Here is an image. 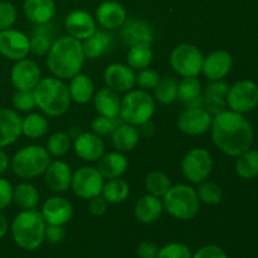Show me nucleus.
I'll list each match as a JSON object with an SVG mask.
<instances>
[{"instance_id": "nucleus-1", "label": "nucleus", "mask_w": 258, "mask_h": 258, "mask_svg": "<svg viewBox=\"0 0 258 258\" xmlns=\"http://www.w3.org/2000/svg\"><path fill=\"white\" fill-rule=\"evenodd\" d=\"M212 139L222 153L239 156L251 149L253 144V128L242 113L224 111L214 116L212 121Z\"/></svg>"}, {"instance_id": "nucleus-2", "label": "nucleus", "mask_w": 258, "mask_h": 258, "mask_svg": "<svg viewBox=\"0 0 258 258\" xmlns=\"http://www.w3.org/2000/svg\"><path fill=\"white\" fill-rule=\"evenodd\" d=\"M85 59L81 40L71 35H63L55 39L50 47L47 54V66L54 77L71 80L81 73Z\"/></svg>"}, {"instance_id": "nucleus-3", "label": "nucleus", "mask_w": 258, "mask_h": 258, "mask_svg": "<svg viewBox=\"0 0 258 258\" xmlns=\"http://www.w3.org/2000/svg\"><path fill=\"white\" fill-rule=\"evenodd\" d=\"M33 95L35 106L50 117L64 115L72 102L68 86L57 77L42 78L33 90Z\"/></svg>"}, {"instance_id": "nucleus-4", "label": "nucleus", "mask_w": 258, "mask_h": 258, "mask_svg": "<svg viewBox=\"0 0 258 258\" xmlns=\"http://www.w3.org/2000/svg\"><path fill=\"white\" fill-rule=\"evenodd\" d=\"M45 227L47 223L40 212L35 209H24L13 219L10 231L13 239L20 248L34 251L44 241Z\"/></svg>"}, {"instance_id": "nucleus-5", "label": "nucleus", "mask_w": 258, "mask_h": 258, "mask_svg": "<svg viewBox=\"0 0 258 258\" xmlns=\"http://www.w3.org/2000/svg\"><path fill=\"white\" fill-rule=\"evenodd\" d=\"M163 198L164 211L179 221H190L196 218L201 209L197 190L185 184L171 186Z\"/></svg>"}, {"instance_id": "nucleus-6", "label": "nucleus", "mask_w": 258, "mask_h": 258, "mask_svg": "<svg viewBox=\"0 0 258 258\" xmlns=\"http://www.w3.org/2000/svg\"><path fill=\"white\" fill-rule=\"evenodd\" d=\"M50 155L43 146L28 145L13 156L12 170L22 179H33L42 175L50 164Z\"/></svg>"}, {"instance_id": "nucleus-7", "label": "nucleus", "mask_w": 258, "mask_h": 258, "mask_svg": "<svg viewBox=\"0 0 258 258\" xmlns=\"http://www.w3.org/2000/svg\"><path fill=\"white\" fill-rule=\"evenodd\" d=\"M155 112L153 96L144 90H131L121 98L120 118L126 123L141 126L149 122Z\"/></svg>"}, {"instance_id": "nucleus-8", "label": "nucleus", "mask_w": 258, "mask_h": 258, "mask_svg": "<svg viewBox=\"0 0 258 258\" xmlns=\"http://www.w3.org/2000/svg\"><path fill=\"white\" fill-rule=\"evenodd\" d=\"M204 55L198 47L190 43L176 45L170 54V64L183 77H197L203 68Z\"/></svg>"}, {"instance_id": "nucleus-9", "label": "nucleus", "mask_w": 258, "mask_h": 258, "mask_svg": "<svg viewBox=\"0 0 258 258\" xmlns=\"http://www.w3.org/2000/svg\"><path fill=\"white\" fill-rule=\"evenodd\" d=\"M213 169V159L207 149L196 148L185 154L181 161L183 175L191 183L207 180Z\"/></svg>"}, {"instance_id": "nucleus-10", "label": "nucleus", "mask_w": 258, "mask_h": 258, "mask_svg": "<svg viewBox=\"0 0 258 258\" xmlns=\"http://www.w3.org/2000/svg\"><path fill=\"white\" fill-rule=\"evenodd\" d=\"M227 106L238 113L251 112L258 105V86L253 81L242 80L229 87L226 97Z\"/></svg>"}, {"instance_id": "nucleus-11", "label": "nucleus", "mask_w": 258, "mask_h": 258, "mask_svg": "<svg viewBox=\"0 0 258 258\" xmlns=\"http://www.w3.org/2000/svg\"><path fill=\"white\" fill-rule=\"evenodd\" d=\"M105 179L101 175L97 168L93 166H82L75 171L72 175L71 186L72 190L78 198L81 199H91L93 197H97L102 193Z\"/></svg>"}, {"instance_id": "nucleus-12", "label": "nucleus", "mask_w": 258, "mask_h": 258, "mask_svg": "<svg viewBox=\"0 0 258 258\" xmlns=\"http://www.w3.org/2000/svg\"><path fill=\"white\" fill-rule=\"evenodd\" d=\"M30 53L29 38L25 33L17 29H5L0 32V54L10 60H20Z\"/></svg>"}, {"instance_id": "nucleus-13", "label": "nucleus", "mask_w": 258, "mask_h": 258, "mask_svg": "<svg viewBox=\"0 0 258 258\" xmlns=\"http://www.w3.org/2000/svg\"><path fill=\"white\" fill-rule=\"evenodd\" d=\"M212 117L203 107L185 108L178 118V127L183 134L189 136L203 135L211 128Z\"/></svg>"}, {"instance_id": "nucleus-14", "label": "nucleus", "mask_w": 258, "mask_h": 258, "mask_svg": "<svg viewBox=\"0 0 258 258\" xmlns=\"http://www.w3.org/2000/svg\"><path fill=\"white\" fill-rule=\"evenodd\" d=\"M10 80L17 90L33 91L42 80L39 66L28 58L17 60L10 72Z\"/></svg>"}, {"instance_id": "nucleus-15", "label": "nucleus", "mask_w": 258, "mask_h": 258, "mask_svg": "<svg viewBox=\"0 0 258 258\" xmlns=\"http://www.w3.org/2000/svg\"><path fill=\"white\" fill-rule=\"evenodd\" d=\"M106 86L115 92H128L136 85V75L134 70L122 63H112L103 72Z\"/></svg>"}, {"instance_id": "nucleus-16", "label": "nucleus", "mask_w": 258, "mask_h": 258, "mask_svg": "<svg viewBox=\"0 0 258 258\" xmlns=\"http://www.w3.org/2000/svg\"><path fill=\"white\" fill-rule=\"evenodd\" d=\"M120 38L123 44L130 47L141 43L151 44L154 40V30L146 20L140 18H128L121 25Z\"/></svg>"}, {"instance_id": "nucleus-17", "label": "nucleus", "mask_w": 258, "mask_h": 258, "mask_svg": "<svg viewBox=\"0 0 258 258\" xmlns=\"http://www.w3.org/2000/svg\"><path fill=\"white\" fill-rule=\"evenodd\" d=\"M232 66L233 58L231 53L218 49L204 57L202 72L209 81H221L231 72Z\"/></svg>"}, {"instance_id": "nucleus-18", "label": "nucleus", "mask_w": 258, "mask_h": 258, "mask_svg": "<svg viewBox=\"0 0 258 258\" xmlns=\"http://www.w3.org/2000/svg\"><path fill=\"white\" fill-rule=\"evenodd\" d=\"M40 214L47 224L64 226L72 218L73 207L71 202L63 197H52L44 202Z\"/></svg>"}, {"instance_id": "nucleus-19", "label": "nucleus", "mask_w": 258, "mask_h": 258, "mask_svg": "<svg viewBox=\"0 0 258 258\" xmlns=\"http://www.w3.org/2000/svg\"><path fill=\"white\" fill-rule=\"evenodd\" d=\"M64 27L68 35L85 40L96 32V20L86 10H73L66 17Z\"/></svg>"}, {"instance_id": "nucleus-20", "label": "nucleus", "mask_w": 258, "mask_h": 258, "mask_svg": "<svg viewBox=\"0 0 258 258\" xmlns=\"http://www.w3.org/2000/svg\"><path fill=\"white\" fill-rule=\"evenodd\" d=\"M73 149L78 158L90 163L98 161L105 154V144L95 133H82L76 136Z\"/></svg>"}, {"instance_id": "nucleus-21", "label": "nucleus", "mask_w": 258, "mask_h": 258, "mask_svg": "<svg viewBox=\"0 0 258 258\" xmlns=\"http://www.w3.org/2000/svg\"><path fill=\"white\" fill-rule=\"evenodd\" d=\"M96 19L103 29L115 30L121 28V25L126 22L127 13L120 3L106 0L96 9Z\"/></svg>"}, {"instance_id": "nucleus-22", "label": "nucleus", "mask_w": 258, "mask_h": 258, "mask_svg": "<svg viewBox=\"0 0 258 258\" xmlns=\"http://www.w3.org/2000/svg\"><path fill=\"white\" fill-rule=\"evenodd\" d=\"M72 170L66 161H50L44 171L45 184L54 193H64L68 190L72 181Z\"/></svg>"}, {"instance_id": "nucleus-23", "label": "nucleus", "mask_w": 258, "mask_h": 258, "mask_svg": "<svg viewBox=\"0 0 258 258\" xmlns=\"http://www.w3.org/2000/svg\"><path fill=\"white\" fill-rule=\"evenodd\" d=\"M22 135V117L17 111L0 108V149L14 144Z\"/></svg>"}, {"instance_id": "nucleus-24", "label": "nucleus", "mask_w": 258, "mask_h": 258, "mask_svg": "<svg viewBox=\"0 0 258 258\" xmlns=\"http://www.w3.org/2000/svg\"><path fill=\"white\" fill-rule=\"evenodd\" d=\"M54 37L55 30L50 22L44 23V24H35L29 37L30 53L38 57L47 55L54 43Z\"/></svg>"}, {"instance_id": "nucleus-25", "label": "nucleus", "mask_w": 258, "mask_h": 258, "mask_svg": "<svg viewBox=\"0 0 258 258\" xmlns=\"http://www.w3.org/2000/svg\"><path fill=\"white\" fill-rule=\"evenodd\" d=\"M113 47V35L110 30H96L90 38L83 40L82 48L85 57L88 59H97L110 52Z\"/></svg>"}, {"instance_id": "nucleus-26", "label": "nucleus", "mask_w": 258, "mask_h": 258, "mask_svg": "<svg viewBox=\"0 0 258 258\" xmlns=\"http://www.w3.org/2000/svg\"><path fill=\"white\" fill-rule=\"evenodd\" d=\"M164 212L163 202L160 198L151 194L141 197L135 204V213L136 219L144 224H151L158 221Z\"/></svg>"}, {"instance_id": "nucleus-27", "label": "nucleus", "mask_w": 258, "mask_h": 258, "mask_svg": "<svg viewBox=\"0 0 258 258\" xmlns=\"http://www.w3.org/2000/svg\"><path fill=\"white\" fill-rule=\"evenodd\" d=\"M93 105L98 115L106 117H118L120 116L121 97L117 92L106 87H102L93 95Z\"/></svg>"}, {"instance_id": "nucleus-28", "label": "nucleus", "mask_w": 258, "mask_h": 258, "mask_svg": "<svg viewBox=\"0 0 258 258\" xmlns=\"http://www.w3.org/2000/svg\"><path fill=\"white\" fill-rule=\"evenodd\" d=\"M23 12L33 24H44L54 17L55 3L54 0H25Z\"/></svg>"}, {"instance_id": "nucleus-29", "label": "nucleus", "mask_w": 258, "mask_h": 258, "mask_svg": "<svg viewBox=\"0 0 258 258\" xmlns=\"http://www.w3.org/2000/svg\"><path fill=\"white\" fill-rule=\"evenodd\" d=\"M128 168V161L120 151L103 154L97 164V170L103 179H116L122 176Z\"/></svg>"}, {"instance_id": "nucleus-30", "label": "nucleus", "mask_w": 258, "mask_h": 258, "mask_svg": "<svg viewBox=\"0 0 258 258\" xmlns=\"http://www.w3.org/2000/svg\"><path fill=\"white\" fill-rule=\"evenodd\" d=\"M68 91H70L71 100L73 102L78 103V105H85L93 98L95 85L87 75L78 73L75 77L71 78Z\"/></svg>"}, {"instance_id": "nucleus-31", "label": "nucleus", "mask_w": 258, "mask_h": 258, "mask_svg": "<svg viewBox=\"0 0 258 258\" xmlns=\"http://www.w3.org/2000/svg\"><path fill=\"white\" fill-rule=\"evenodd\" d=\"M113 148L120 153L131 151L139 144V131L136 126L122 122L112 133Z\"/></svg>"}, {"instance_id": "nucleus-32", "label": "nucleus", "mask_w": 258, "mask_h": 258, "mask_svg": "<svg viewBox=\"0 0 258 258\" xmlns=\"http://www.w3.org/2000/svg\"><path fill=\"white\" fill-rule=\"evenodd\" d=\"M39 198V191L29 183H22L13 189V202L23 211L37 208Z\"/></svg>"}, {"instance_id": "nucleus-33", "label": "nucleus", "mask_w": 258, "mask_h": 258, "mask_svg": "<svg viewBox=\"0 0 258 258\" xmlns=\"http://www.w3.org/2000/svg\"><path fill=\"white\" fill-rule=\"evenodd\" d=\"M128 67L133 70H144L148 68L153 62V49L151 44L148 43H141V44L131 45L126 55Z\"/></svg>"}, {"instance_id": "nucleus-34", "label": "nucleus", "mask_w": 258, "mask_h": 258, "mask_svg": "<svg viewBox=\"0 0 258 258\" xmlns=\"http://www.w3.org/2000/svg\"><path fill=\"white\" fill-rule=\"evenodd\" d=\"M128 196H130V186L122 179H110L107 183L103 184L102 197L106 199L107 203H123L128 198Z\"/></svg>"}, {"instance_id": "nucleus-35", "label": "nucleus", "mask_w": 258, "mask_h": 258, "mask_svg": "<svg viewBox=\"0 0 258 258\" xmlns=\"http://www.w3.org/2000/svg\"><path fill=\"white\" fill-rule=\"evenodd\" d=\"M49 122L40 113H30L22 120V134L29 139H39L47 134Z\"/></svg>"}, {"instance_id": "nucleus-36", "label": "nucleus", "mask_w": 258, "mask_h": 258, "mask_svg": "<svg viewBox=\"0 0 258 258\" xmlns=\"http://www.w3.org/2000/svg\"><path fill=\"white\" fill-rule=\"evenodd\" d=\"M179 82L174 77L160 78L158 86L154 88V96L158 102L163 105H171L178 100Z\"/></svg>"}, {"instance_id": "nucleus-37", "label": "nucleus", "mask_w": 258, "mask_h": 258, "mask_svg": "<svg viewBox=\"0 0 258 258\" xmlns=\"http://www.w3.org/2000/svg\"><path fill=\"white\" fill-rule=\"evenodd\" d=\"M236 171L243 179L258 176V151L248 149L242 153L236 161Z\"/></svg>"}, {"instance_id": "nucleus-38", "label": "nucleus", "mask_w": 258, "mask_h": 258, "mask_svg": "<svg viewBox=\"0 0 258 258\" xmlns=\"http://www.w3.org/2000/svg\"><path fill=\"white\" fill-rule=\"evenodd\" d=\"M145 188L151 196L163 198L171 188V181L163 171H151L146 175Z\"/></svg>"}, {"instance_id": "nucleus-39", "label": "nucleus", "mask_w": 258, "mask_h": 258, "mask_svg": "<svg viewBox=\"0 0 258 258\" xmlns=\"http://www.w3.org/2000/svg\"><path fill=\"white\" fill-rule=\"evenodd\" d=\"M202 96V83L197 77H184L179 82L178 98L186 105Z\"/></svg>"}, {"instance_id": "nucleus-40", "label": "nucleus", "mask_w": 258, "mask_h": 258, "mask_svg": "<svg viewBox=\"0 0 258 258\" xmlns=\"http://www.w3.org/2000/svg\"><path fill=\"white\" fill-rule=\"evenodd\" d=\"M197 196L202 203L207 204V206H217L223 199V191L218 184L204 180L199 183L198 189H197Z\"/></svg>"}, {"instance_id": "nucleus-41", "label": "nucleus", "mask_w": 258, "mask_h": 258, "mask_svg": "<svg viewBox=\"0 0 258 258\" xmlns=\"http://www.w3.org/2000/svg\"><path fill=\"white\" fill-rule=\"evenodd\" d=\"M70 135L62 133V131L50 135L47 141V151L49 153L50 156H55V158H60V156L66 155L70 151Z\"/></svg>"}, {"instance_id": "nucleus-42", "label": "nucleus", "mask_w": 258, "mask_h": 258, "mask_svg": "<svg viewBox=\"0 0 258 258\" xmlns=\"http://www.w3.org/2000/svg\"><path fill=\"white\" fill-rule=\"evenodd\" d=\"M123 121L118 120V117H106V116H97L93 118L92 123V131L98 136H105L108 134H112L116 130L118 125H121Z\"/></svg>"}, {"instance_id": "nucleus-43", "label": "nucleus", "mask_w": 258, "mask_h": 258, "mask_svg": "<svg viewBox=\"0 0 258 258\" xmlns=\"http://www.w3.org/2000/svg\"><path fill=\"white\" fill-rule=\"evenodd\" d=\"M156 258H191V252L188 246L178 242H173L163 248H159Z\"/></svg>"}, {"instance_id": "nucleus-44", "label": "nucleus", "mask_w": 258, "mask_h": 258, "mask_svg": "<svg viewBox=\"0 0 258 258\" xmlns=\"http://www.w3.org/2000/svg\"><path fill=\"white\" fill-rule=\"evenodd\" d=\"M160 78V75L155 70H151L149 67L144 68V70L139 71V73L136 75V85L144 91L154 90L158 86Z\"/></svg>"}, {"instance_id": "nucleus-45", "label": "nucleus", "mask_w": 258, "mask_h": 258, "mask_svg": "<svg viewBox=\"0 0 258 258\" xmlns=\"http://www.w3.org/2000/svg\"><path fill=\"white\" fill-rule=\"evenodd\" d=\"M12 102L14 108H17L18 111H22V112H28V111H32L33 108L37 107L33 91L17 90V92L13 96Z\"/></svg>"}, {"instance_id": "nucleus-46", "label": "nucleus", "mask_w": 258, "mask_h": 258, "mask_svg": "<svg viewBox=\"0 0 258 258\" xmlns=\"http://www.w3.org/2000/svg\"><path fill=\"white\" fill-rule=\"evenodd\" d=\"M17 20V9L9 2H0V32L9 29Z\"/></svg>"}, {"instance_id": "nucleus-47", "label": "nucleus", "mask_w": 258, "mask_h": 258, "mask_svg": "<svg viewBox=\"0 0 258 258\" xmlns=\"http://www.w3.org/2000/svg\"><path fill=\"white\" fill-rule=\"evenodd\" d=\"M229 86L223 81H211L204 88L203 97L206 98H221L226 100L227 93H228Z\"/></svg>"}, {"instance_id": "nucleus-48", "label": "nucleus", "mask_w": 258, "mask_h": 258, "mask_svg": "<svg viewBox=\"0 0 258 258\" xmlns=\"http://www.w3.org/2000/svg\"><path fill=\"white\" fill-rule=\"evenodd\" d=\"M191 258H228L223 248L216 244H207L194 253Z\"/></svg>"}, {"instance_id": "nucleus-49", "label": "nucleus", "mask_w": 258, "mask_h": 258, "mask_svg": "<svg viewBox=\"0 0 258 258\" xmlns=\"http://www.w3.org/2000/svg\"><path fill=\"white\" fill-rule=\"evenodd\" d=\"M13 202V186L7 179L0 178V211L8 208Z\"/></svg>"}, {"instance_id": "nucleus-50", "label": "nucleus", "mask_w": 258, "mask_h": 258, "mask_svg": "<svg viewBox=\"0 0 258 258\" xmlns=\"http://www.w3.org/2000/svg\"><path fill=\"white\" fill-rule=\"evenodd\" d=\"M203 108L208 111L211 115H219V113L224 112L227 107L226 100H221V98H206L203 97Z\"/></svg>"}, {"instance_id": "nucleus-51", "label": "nucleus", "mask_w": 258, "mask_h": 258, "mask_svg": "<svg viewBox=\"0 0 258 258\" xmlns=\"http://www.w3.org/2000/svg\"><path fill=\"white\" fill-rule=\"evenodd\" d=\"M66 236V232L63 226H53V224H48V227H45V234L44 239H47L49 243L57 244L60 243L63 241Z\"/></svg>"}, {"instance_id": "nucleus-52", "label": "nucleus", "mask_w": 258, "mask_h": 258, "mask_svg": "<svg viewBox=\"0 0 258 258\" xmlns=\"http://www.w3.org/2000/svg\"><path fill=\"white\" fill-rule=\"evenodd\" d=\"M136 252L140 258H156L159 253V247L151 241H143L138 246Z\"/></svg>"}, {"instance_id": "nucleus-53", "label": "nucleus", "mask_w": 258, "mask_h": 258, "mask_svg": "<svg viewBox=\"0 0 258 258\" xmlns=\"http://www.w3.org/2000/svg\"><path fill=\"white\" fill-rule=\"evenodd\" d=\"M88 208H90L91 214H93V216H103V214L106 213V211H107V202H106V199L101 196L93 197V198L90 199Z\"/></svg>"}, {"instance_id": "nucleus-54", "label": "nucleus", "mask_w": 258, "mask_h": 258, "mask_svg": "<svg viewBox=\"0 0 258 258\" xmlns=\"http://www.w3.org/2000/svg\"><path fill=\"white\" fill-rule=\"evenodd\" d=\"M9 164H10L9 158H8L7 154H5L4 151L0 149V175L8 170V168H9Z\"/></svg>"}, {"instance_id": "nucleus-55", "label": "nucleus", "mask_w": 258, "mask_h": 258, "mask_svg": "<svg viewBox=\"0 0 258 258\" xmlns=\"http://www.w3.org/2000/svg\"><path fill=\"white\" fill-rule=\"evenodd\" d=\"M7 232H8V221L7 218L0 213V238H3V237L5 236Z\"/></svg>"}]
</instances>
